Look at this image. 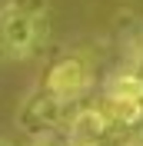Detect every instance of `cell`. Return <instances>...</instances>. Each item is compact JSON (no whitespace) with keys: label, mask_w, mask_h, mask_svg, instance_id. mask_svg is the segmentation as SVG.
<instances>
[{"label":"cell","mask_w":143,"mask_h":146,"mask_svg":"<svg viewBox=\"0 0 143 146\" xmlns=\"http://www.w3.org/2000/svg\"><path fill=\"white\" fill-rule=\"evenodd\" d=\"M50 33L47 17H30L17 7L0 10V53L7 60H30Z\"/></svg>","instance_id":"6da1fadb"},{"label":"cell","mask_w":143,"mask_h":146,"mask_svg":"<svg viewBox=\"0 0 143 146\" xmlns=\"http://www.w3.org/2000/svg\"><path fill=\"white\" fill-rule=\"evenodd\" d=\"M73 116H77V103H67L47 90H37L23 100L17 113V126L30 136H50L60 126H70Z\"/></svg>","instance_id":"7a4b0ae2"},{"label":"cell","mask_w":143,"mask_h":146,"mask_svg":"<svg viewBox=\"0 0 143 146\" xmlns=\"http://www.w3.org/2000/svg\"><path fill=\"white\" fill-rule=\"evenodd\" d=\"M90 86V63L80 53H63L43 73V90L67 103H77Z\"/></svg>","instance_id":"3957f363"},{"label":"cell","mask_w":143,"mask_h":146,"mask_svg":"<svg viewBox=\"0 0 143 146\" xmlns=\"http://www.w3.org/2000/svg\"><path fill=\"white\" fill-rule=\"evenodd\" d=\"M103 113L113 126H140L143 123V100H120V96H103L100 100Z\"/></svg>","instance_id":"277c9868"},{"label":"cell","mask_w":143,"mask_h":146,"mask_svg":"<svg viewBox=\"0 0 143 146\" xmlns=\"http://www.w3.org/2000/svg\"><path fill=\"white\" fill-rule=\"evenodd\" d=\"M103 96H120V100H143V76L133 70H120L103 83Z\"/></svg>","instance_id":"5b68a950"},{"label":"cell","mask_w":143,"mask_h":146,"mask_svg":"<svg viewBox=\"0 0 143 146\" xmlns=\"http://www.w3.org/2000/svg\"><path fill=\"white\" fill-rule=\"evenodd\" d=\"M7 3L30 17H50V0H7Z\"/></svg>","instance_id":"8992f818"},{"label":"cell","mask_w":143,"mask_h":146,"mask_svg":"<svg viewBox=\"0 0 143 146\" xmlns=\"http://www.w3.org/2000/svg\"><path fill=\"white\" fill-rule=\"evenodd\" d=\"M30 146H70V143H67V139H57L53 133H50V136H33Z\"/></svg>","instance_id":"52a82bcc"},{"label":"cell","mask_w":143,"mask_h":146,"mask_svg":"<svg viewBox=\"0 0 143 146\" xmlns=\"http://www.w3.org/2000/svg\"><path fill=\"white\" fill-rule=\"evenodd\" d=\"M130 50H133V56L143 63V30H140V33H133V46H130Z\"/></svg>","instance_id":"ba28073f"},{"label":"cell","mask_w":143,"mask_h":146,"mask_svg":"<svg viewBox=\"0 0 143 146\" xmlns=\"http://www.w3.org/2000/svg\"><path fill=\"white\" fill-rule=\"evenodd\" d=\"M120 146H143V133H133V136H126Z\"/></svg>","instance_id":"9c48e42d"},{"label":"cell","mask_w":143,"mask_h":146,"mask_svg":"<svg viewBox=\"0 0 143 146\" xmlns=\"http://www.w3.org/2000/svg\"><path fill=\"white\" fill-rule=\"evenodd\" d=\"M0 146H13V143H7V139H0Z\"/></svg>","instance_id":"30bf717a"}]
</instances>
